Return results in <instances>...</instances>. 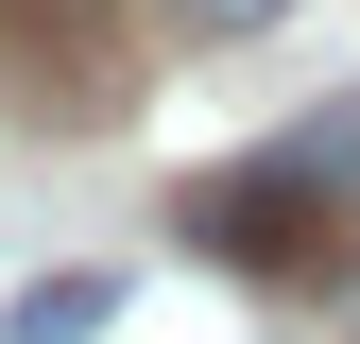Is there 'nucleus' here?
<instances>
[{"label":"nucleus","mask_w":360,"mask_h":344,"mask_svg":"<svg viewBox=\"0 0 360 344\" xmlns=\"http://www.w3.org/2000/svg\"><path fill=\"white\" fill-rule=\"evenodd\" d=\"M0 18H18L34 52H69V86H86V121H103V86H120V52H103V18H86V0H0Z\"/></svg>","instance_id":"obj_3"},{"label":"nucleus","mask_w":360,"mask_h":344,"mask_svg":"<svg viewBox=\"0 0 360 344\" xmlns=\"http://www.w3.org/2000/svg\"><path fill=\"white\" fill-rule=\"evenodd\" d=\"M172 241L240 258V276H343V258H360V207H343V172L309 155V138H275V155H240V172H189Z\"/></svg>","instance_id":"obj_1"},{"label":"nucleus","mask_w":360,"mask_h":344,"mask_svg":"<svg viewBox=\"0 0 360 344\" xmlns=\"http://www.w3.org/2000/svg\"><path fill=\"white\" fill-rule=\"evenodd\" d=\"M103 327H120V276H34L0 310V344H103Z\"/></svg>","instance_id":"obj_2"},{"label":"nucleus","mask_w":360,"mask_h":344,"mask_svg":"<svg viewBox=\"0 0 360 344\" xmlns=\"http://www.w3.org/2000/svg\"><path fill=\"white\" fill-rule=\"evenodd\" d=\"M172 18H189V35H275L292 0H172Z\"/></svg>","instance_id":"obj_4"},{"label":"nucleus","mask_w":360,"mask_h":344,"mask_svg":"<svg viewBox=\"0 0 360 344\" xmlns=\"http://www.w3.org/2000/svg\"><path fill=\"white\" fill-rule=\"evenodd\" d=\"M343 310H360V258H343Z\"/></svg>","instance_id":"obj_5"}]
</instances>
